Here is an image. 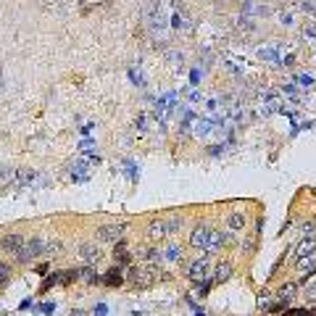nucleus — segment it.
<instances>
[{
  "label": "nucleus",
  "instance_id": "f257e3e1",
  "mask_svg": "<svg viewBox=\"0 0 316 316\" xmlns=\"http://www.w3.org/2000/svg\"><path fill=\"white\" fill-rule=\"evenodd\" d=\"M179 227H182V216H176V213L164 219H153L148 224V237L150 240H166V237L179 232Z\"/></svg>",
  "mask_w": 316,
  "mask_h": 316
},
{
  "label": "nucleus",
  "instance_id": "f03ea898",
  "mask_svg": "<svg viewBox=\"0 0 316 316\" xmlns=\"http://www.w3.org/2000/svg\"><path fill=\"white\" fill-rule=\"evenodd\" d=\"M124 282L132 284V287H140V290L142 287H150V284L156 282V266H150V264H135V266H129Z\"/></svg>",
  "mask_w": 316,
  "mask_h": 316
},
{
  "label": "nucleus",
  "instance_id": "7ed1b4c3",
  "mask_svg": "<svg viewBox=\"0 0 316 316\" xmlns=\"http://www.w3.org/2000/svg\"><path fill=\"white\" fill-rule=\"evenodd\" d=\"M208 274H211V256L208 253H200L198 258H192L187 264V280L190 282H208Z\"/></svg>",
  "mask_w": 316,
  "mask_h": 316
},
{
  "label": "nucleus",
  "instance_id": "20e7f679",
  "mask_svg": "<svg viewBox=\"0 0 316 316\" xmlns=\"http://www.w3.org/2000/svg\"><path fill=\"white\" fill-rule=\"evenodd\" d=\"M42 245H45L42 237H27L24 245H21V250L16 253V261H19V264H29V261H35L37 256H42Z\"/></svg>",
  "mask_w": 316,
  "mask_h": 316
},
{
  "label": "nucleus",
  "instance_id": "39448f33",
  "mask_svg": "<svg viewBox=\"0 0 316 316\" xmlns=\"http://www.w3.org/2000/svg\"><path fill=\"white\" fill-rule=\"evenodd\" d=\"M124 229H127V224L124 221H119V224H105V227H98V240L100 243H113L116 245L119 240H124Z\"/></svg>",
  "mask_w": 316,
  "mask_h": 316
},
{
  "label": "nucleus",
  "instance_id": "423d86ee",
  "mask_svg": "<svg viewBox=\"0 0 316 316\" xmlns=\"http://www.w3.org/2000/svg\"><path fill=\"white\" fill-rule=\"evenodd\" d=\"M100 256H103V253H100V248L95 243H82L79 245V258L84 261V266H95L100 261Z\"/></svg>",
  "mask_w": 316,
  "mask_h": 316
},
{
  "label": "nucleus",
  "instance_id": "0eeeda50",
  "mask_svg": "<svg viewBox=\"0 0 316 316\" xmlns=\"http://www.w3.org/2000/svg\"><path fill=\"white\" fill-rule=\"evenodd\" d=\"M27 237L24 235H19V232H11V235H5L3 240H0V248H3L5 253H11V256H16V253L21 250V245H24Z\"/></svg>",
  "mask_w": 316,
  "mask_h": 316
},
{
  "label": "nucleus",
  "instance_id": "6e6552de",
  "mask_svg": "<svg viewBox=\"0 0 316 316\" xmlns=\"http://www.w3.org/2000/svg\"><path fill=\"white\" fill-rule=\"evenodd\" d=\"M161 253H164V264H182V258H184V250L179 243H166L161 248Z\"/></svg>",
  "mask_w": 316,
  "mask_h": 316
},
{
  "label": "nucleus",
  "instance_id": "1a4fd4ad",
  "mask_svg": "<svg viewBox=\"0 0 316 316\" xmlns=\"http://www.w3.org/2000/svg\"><path fill=\"white\" fill-rule=\"evenodd\" d=\"M208 235H211V229H208V227H195V229L190 232V245H192L195 250L203 253L206 245H208Z\"/></svg>",
  "mask_w": 316,
  "mask_h": 316
},
{
  "label": "nucleus",
  "instance_id": "9d476101",
  "mask_svg": "<svg viewBox=\"0 0 316 316\" xmlns=\"http://www.w3.org/2000/svg\"><path fill=\"white\" fill-rule=\"evenodd\" d=\"M100 282H103L105 287H119V284H124V272H121V266L108 269V272L100 277Z\"/></svg>",
  "mask_w": 316,
  "mask_h": 316
},
{
  "label": "nucleus",
  "instance_id": "9b49d317",
  "mask_svg": "<svg viewBox=\"0 0 316 316\" xmlns=\"http://www.w3.org/2000/svg\"><path fill=\"white\" fill-rule=\"evenodd\" d=\"M113 261H116V266L132 264V253H129V248H127L124 240H119L116 245H113Z\"/></svg>",
  "mask_w": 316,
  "mask_h": 316
},
{
  "label": "nucleus",
  "instance_id": "f8f14e48",
  "mask_svg": "<svg viewBox=\"0 0 316 316\" xmlns=\"http://www.w3.org/2000/svg\"><path fill=\"white\" fill-rule=\"evenodd\" d=\"M298 290H300L298 282H284L282 287L277 290V300H282V303H290V300L298 295Z\"/></svg>",
  "mask_w": 316,
  "mask_h": 316
},
{
  "label": "nucleus",
  "instance_id": "ddd939ff",
  "mask_svg": "<svg viewBox=\"0 0 316 316\" xmlns=\"http://www.w3.org/2000/svg\"><path fill=\"white\" fill-rule=\"evenodd\" d=\"M245 221H248V219H245V213H243V211H232V213L227 216V227H229V232H243V229H245Z\"/></svg>",
  "mask_w": 316,
  "mask_h": 316
},
{
  "label": "nucleus",
  "instance_id": "4468645a",
  "mask_svg": "<svg viewBox=\"0 0 316 316\" xmlns=\"http://www.w3.org/2000/svg\"><path fill=\"white\" fill-rule=\"evenodd\" d=\"M61 253H64V243H61V240H45L42 258H58Z\"/></svg>",
  "mask_w": 316,
  "mask_h": 316
},
{
  "label": "nucleus",
  "instance_id": "2eb2a0df",
  "mask_svg": "<svg viewBox=\"0 0 316 316\" xmlns=\"http://www.w3.org/2000/svg\"><path fill=\"white\" fill-rule=\"evenodd\" d=\"M232 264H229V261H221V264L216 266V272H213V284H221V282H227L229 277H232Z\"/></svg>",
  "mask_w": 316,
  "mask_h": 316
},
{
  "label": "nucleus",
  "instance_id": "dca6fc26",
  "mask_svg": "<svg viewBox=\"0 0 316 316\" xmlns=\"http://www.w3.org/2000/svg\"><path fill=\"white\" fill-rule=\"evenodd\" d=\"M79 280L87 282V284H95V282H100V274L95 272V266H82L79 269Z\"/></svg>",
  "mask_w": 316,
  "mask_h": 316
},
{
  "label": "nucleus",
  "instance_id": "f3484780",
  "mask_svg": "<svg viewBox=\"0 0 316 316\" xmlns=\"http://www.w3.org/2000/svg\"><path fill=\"white\" fill-rule=\"evenodd\" d=\"M71 176H74V182H84L90 176V166L84 164V161H79V164L71 169Z\"/></svg>",
  "mask_w": 316,
  "mask_h": 316
},
{
  "label": "nucleus",
  "instance_id": "a211bd4d",
  "mask_svg": "<svg viewBox=\"0 0 316 316\" xmlns=\"http://www.w3.org/2000/svg\"><path fill=\"white\" fill-rule=\"evenodd\" d=\"M35 172H29V169H21V172H16V187H24V184H32L35 182Z\"/></svg>",
  "mask_w": 316,
  "mask_h": 316
},
{
  "label": "nucleus",
  "instance_id": "6ab92c4d",
  "mask_svg": "<svg viewBox=\"0 0 316 316\" xmlns=\"http://www.w3.org/2000/svg\"><path fill=\"white\" fill-rule=\"evenodd\" d=\"M258 245V232H250V235H243V253H253Z\"/></svg>",
  "mask_w": 316,
  "mask_h": 316
},
{
  "label": "nucleus",
  "instance_id": "aec40b11",
  "mask_svg": "<svg viewBox=\"0 0 316 316\" xmlns=\"http://www.w3.org/2000/svg\"><path fill=\"white\" fill-rule=\"evenodd\" d=\"M272 306H274V295H272V292H266V290H261L258 292V308L269 314V308H272Z\"/></svg>",
  "mask_w": 316,
  "mask_h": 316
},
{
  "label": "nucleus",
  "instance_id": "412c9836",
  "mask_svg": "<svg viewBox=\"0 0 316 316\" xmlns=\"http://www.w3.org/2000/svg\"><path fill=\"white\" fill-rule=\"evenodd\" d=\"M261 61H269V64H280V56H277V48H261L258 50Z\"/></svg>",
  "mask_w": 316,
  "mask_h": 316
},
{
  "label": "nucleus",
  "instance_id": "4be33fe9",
  "mask_svg": "<svg viewBox=\"0 0 316 316\" xmlns=\"http://www.w3.org/2000/svg\"><path fill=\"white\" fill-rule=\"evenodd\" d=\"M3 184H16V172L13 169H0V187Z\"/></svg>",
  "mask_w": 316,
  "mask_h": 316
},
{
  "label": "nucleus",
  "instance_id": "5701e85b",
  "mask_svg": "<svg viewBox=\"0 0 316 316\" xmlns=\"http://www.w3.org/2000/svg\"><path fill=\"white\" fill-rule=\"evenodd\" d=\"M172 24H174V29H182V32H190V19H187V16H182V13H174Z\"/></svg>",
  "mask_w": 316,
  "mask_h": 316
},
{
  "label": "nucleus",
  "instance_id": "b1692460",
  "mask_svg": "<svg viewBox=\"0 0 316 316\" xmlns=\"http://www.w3.org/2000/svg\"><path fill=\"white\" fill-rule=\"evenodd\" d=\"M79 280V272H74V269H69V272H61L58 274V284H71Z\"/></svg>",
  "mask_w": 316,
  "mask_h": 316
},
{
  "label": "nucleus",
  "instance_id": "393cba45",
  "mask_svg": "<svg viewBox=\"0 0 316 316\" xmlns=\"http://www.w3.org/2000/svg\"><path fill=\"white\" fill-rule=\"evenodd\" d=\"M192 127H195V132H192L195 137H208V132H211V121H195Z\"/></svg>",
  "mask_w": 316,
  "mask_h": 316
},
{
  "label": "nucleus",
  "instance_id": "a878e982",
  "mask_svg": "<svg viewBox=\"0 0 316 316\" xmlns=\"http://www.w3.org/2000/svg\"><path fill=\"white\" fill-rule=\"evenodd\" d=\"M282 316H316V308H311V311H306V308H287V311H282Z\"/></svg>",
  "mask_w": 316,
  "mask_h": 316
},
{
  "label": "nucleus",
  "instance_id": "bb28decb",
  "mask_svg": "<svg viewBox=\"0 0 316 316\" xmlns=\"http://www.w3.org/2000/svg\"><path fill=\"white\" fill-rule=\"evenodd\" d=\"M166 58H169V64H174V69H182V53L169 50V53H166Z\"/></svg>",
  "mask_w": 316,
  "mask_h": 316
},
{
  "label": "nucleus",
  "instance_id": "cd10ccee",
  "mask_svg": "<svg viewBox=\"0 0 316 316\" xmlns=\"http://www.w3.org/2000/svg\"><path fill=\"white\" fill-rule=\"evenodd\" d=\"M303 300H306V303H316V284H308V287H306Z\"/></svg>",
  "mask_w": 316,
  "mask_h": 316
},
{
  "label": "nucleus",
  "instance_id": "c85d7f7f",
  "mask_svg": "<svg viewBox=\"0 0 316 316\" xmlns=\"http://www.w3.org/2000/svg\"><path fill=\"white\" fill-rule=\"evenodd\" d=\"M53 284H58V274H50V277H48V280H45V282H42V287H40V292H45V290H50V287H53Z\"/></svg>",
  "mask_w": 316,
  "mask_h": 316
},
{
  "label": "nucleus",
  "instance_id": "c756f323",
  "mask_svg": "<svg viewBox=\"0 0 316 316\" xmlns=\"http://www.w3.org/2000/svg\"><path fill=\"white\" fill-rule=\"evenodd\" d=\"M8 277H11V266L0 264V284H5V282H8Z\"/></svg>",
  "mask_w": 316,
  "mask_h": 316
},
{
  "label": "nucleus",
  "instance_id": "7c9ffc66",
  "mask_svg": "<svg viewBox=\"0 0 316 316\" xmlns=\"http://www.w3.org/2000/svg\"><path fill=\"white\" fill-rule=\"evenodd\" d=\"M311 82H314V76H311V74H300V76H298V84H303V87H308Z\"/></svg>",
  "mask_w": 316,
  "mask_h": 316
},
{
  "label": "nucleus",
  "instance_id": "2f4dec72",
  "mask_svg": "<svg viewBox=\"0 0 316 316\" xmlns=\"http://www.w3.org/2000/svg\"><path fill=\"white\" fill-rule=\"evenodd\" d=\"M40 311H42V314H53V311H56V303H42Z\"/></svg>",
  "mask_w": 316,
  "mask_h": 316
},
{
  "label": "nucleus",
  "instance_id": "473e14b6",
  "mask_svg": "<svg viewBox=\"0 0 316 316\" xmlns=\"http://www.w3.org/2000/svg\"><path fill=\"white\" fill-rule=\"evenodd\" d=\"M108 314V308H105V303H98L95 306V316H105Z\"/></svg>",
  "mask_w": 316,
  "mask_h": 316
},
{
  "label": "nucleus",
  "instance_id": "72a5a7b5",
  "mask_svg": "<svg viewBox=\"0 0 316 316\" xmlns=\"http://www.w3.org/2000/svg\"><path fill=\"white\" fill-rule=\"evenodd\" d=\"M19 308H21V311H29V308H32V300H29V298H27V300H21V306H19Z\"/></svg>",
  "mask_w": 316,
  "mask_h": 316
},
{
  "label": "nucleus",
  "instance_id": "f704fd0d",
  "mask_svg": "<svg viewBox=\"0 0 316 316\" xmlns=\"http://www.w3.org/2000/svg\"><path fill=\"white\" fill-rule=\"evenodd\" d=\"M280 21H282L284 27H287V24H290V13H282V16H280Z\"/></svg>",
  "mask_w": 316,
  "mask_h": 316
},
{
  "label": "nucleus",
  "instance_id": "c9c22d12",
  "mask_svg": "<svg viewBox=\"0 0 316 316\" xmlns=\"http://www.w3.org/2000/svg\"><path fill=\"white\" fill-rule=\"evenodd\" d=\"M195 316H206V311L203 308H195Z\"/></svg>",
  "mask_w": 316,
  "mask_h": 316
},
{
  "label": "nucleus",
  "instance_id": "e433bc0d",
  "mask_svg": "<svg viewBox=\"0 0 316 316\" xmlns=\"http://www.w3.org/2000/svg\"><path fill=\"white\" fill-rule=\"evenodd\" d=\"M0 87H3V79H0Z\"/></svg>",
  "mask_w": 316,
  "mask_h": 316
}]
</instances>
